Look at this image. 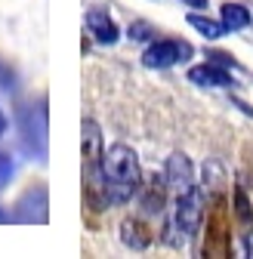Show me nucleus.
<instances>
[{"instance_id": "423d86ee", "label": "nucleus", "mask_w": 253, "mask_h": 259, "mask_svg": "<svg viewBox=\"0 0 253 259\" xmlns=\"http://www.w3.org/2000/svg\"><path fill=\"white\" fill-rule=\"evenodd\" d=\"M188 80L192 83H198V87H232L235 80L229 77V71H223L219 65H213V62H207V65H195L192 71H188Z\"/></svg>"}, {"instance_id": "6e6552de", "label": "nucleus", "mask_w": 253, "mask_h": 259, "mask_svg": "<svg viewBox=\"0 0 253 259\" xmlns=\"http://www.w3.org/2000/svg\"><path fill=\"white\" fill-rule=\"evenodd\" d=\"M120 229H123V232H120V238H123V244H126V247L142 250V247H148V244H151V232L145 229L139 219H126Z\"/></svg>"}, {"instance_id": "39448f33", "label": "nucleus", "mask_w": 253, "mask_h": 259, "mask_svg": "<svg viewBox=\"0 0 253 259\" xmlns=\"http://www.w3.org/2000/svg\"><path fill=\"white\" fill-rule=\"evenodd\" d=\"M87 28H90L93 40H96V44H105V47L117 44V37H120L117 25H114V22H111V16H108V13H102V10H90V13H87Z\"/></svg>"}, {"instance_id": "9d476101", "label": "nucleus", "mask_w": 253, "mask_h": 259, "mask_svg": "<svg viewBox=\"0 0 253 259\" xmlns=\"http://www.w3.org/2000/svg\"><path fill=\"white\" fill-rule=\"evenodd\" d=\"M188 25H192V28H198L201 34H204V37H210V40L223 37L226 31H229L223 22H213V19H207V16H198V13H192V16H188Z\"/></svg>"}, {"instance_id": "4468645a", "label": "nucleus", "mask_w": 253, "mask_h": 259, "mask_svg": "<svg viewBox=\"0 0 253 259\" xmlns=\"http://www.w3.org/2000/svg\"><path fill=\"white\" fill-rule=\"evenodd\" d=\"M182 4H188V7H195V10H204V7H207V0H182Z\"/></svg>"}, {"instance_id": "7ed1b4c3", "label": "nucleus", "mask_w": 253, "mask_h": 259, "mask_svg": "<svg viewBox=\"0 0 253 259\" xmlns=\"http://www.w3.org/2000/svg\"><path fill=\"white\" fill-rule=\"evenodd\" d=\"M201 219H204V194H201V188L192 185V188L179 191V198H176V229L185 238H192L201 229Z\"/></svg>"}, {"instance_id": "20e7f679", "label": "nucleus", "mask_w": 253, "mask_h": 259, "mask_svg": "<svg viewBox=\"0 0 253 259\" xmlns=\"http://www.w3.org/2000/svg\"><path fill=\"white\" fill-rule=\"evenodd\" d=\"M164 179L170 188L176 191H185V188H192L195 185V170H192V160H188L182 151L170 154L167 157V167H164Z\"/></svg>"}, {"instance_id": "f257e3e1", "label": "nucleus", "mask_w": 253, "mask_h": 259, "mask_svg": "<svg viewBox=\"0 0 253 259\" xmlns=\"http://www.w3.org/2000/svg\"><path fill=\"white\" fill-rule=\"evenodd\" d=\"M87 182V201L93 210H108L117 204H126L142 185L139 157L130 145H111L102 151L99 170L83 176Z\"/></svg>"}, {"instance_id": "2eb2a0df", "label": "nucleus", "mask_w": 253, "mask_h": 259, "mask_svg": "<svg viewBox=\"0 0 253 259\" xmlns=\"http://www.w3.org/2000/svg\"><path fill=\"white\" fill-rule=\"evenodd\" d=\"M7 133V114H4V108H0V136Z\"/></svg>"}, {"instance_id": "f8f14e48", "label": "nucleus", "mask_w": 253, "mask_h": 259, "mask_svg": "<svg viewBox=\"0 0 253 259\" xmlns=\"http://www.w3.org/2000/svg\"><path fill=\"white\" fill-rule=\"evenodd\" d=\"M151 34H157V31H154L151 25H145V22H136V25L130 28V37H136V40H145V37H151Z\"/></svg>"}, {"instance_id": "ddd939ff", "label": "nucleus", "mask_w": 253, "mask_h": 259, "mask_svg": "<svg viewBox=\"0 0 253 259\" xmlns=\"http://www.w3.org/2000/svg\"><path fill=\"white\" fill-rule=\"evenodd\" d=\"M235 201H238V216L247 222V219H250V204H247V198H244V191L235 194Z\"/></svg>"}, {"instance_id": "f3484780", "label": "nucleus", "mask_w": 253, "mask_h": 259, "mask_svg": "<svg viewBox=\"0 0 253 259\" xmlns=\"http://www.w3.org/2000/svg\"><path fill=\"white\" fill-rule=\"evenodd\" d=\"M7 219H10V216H7V213H4V210H0V222H7Z\"/></svg>"}, {"instance_id": "dca6fc26", "label": "nucleus", "mask_w": 253, "mask_h": 259, "mask_svg": "<svg viewBox=\"0 0 253 259\" xmlns=\"http://www.w3.org/2000/svg\"><path fill=\"white\" fill-rule=\"evenodd\" d=\"M247 256H253V232L247 235Z\"/></svg>"}, {"instance_id": "1a4fd4ad", "label": "nucleus", "mask_w": 253, "mask_h": 259, "mask_svg": "<svg viewBox=\"0 0 253 259\" xmlns=\"http://www.w3.org/2000/svg\"><path fill=\"white\" fill-rule=\"evenodd\" d=\"M219 22H223L229 31H241L250 25V10L241 7V4H223V10H219Z\"/></svg>"}, {"instance_id": "f03ea898", "label": "nucleus", "mask_w": 253, "mask_h": 259, "mask_svg": "<svg viewBox=\"0 0 253 259\" xmlns=\"http://www.w3.org/2000/svg\"><path fill=\"white\" fill-rule=\"evenodd\" d=\"M192 44L176 40V37H161V40H151L148 50L142 53V65L145 68H173V65L192 59Z\"/></svg>"}, {"instance_id": "0eeeda50", "label": "nucleus", "mask_w": 253, "mask_h": 259, "mask_svg": "<svg viewBox=\"0 0 253 259\" xmlns=\"http://www.w3.org/2000/svg\"><path fill=\"white\" fill-rule=\"evenodd\" d=\"M164 191H167V179H148V185L142 188V198H139V204H142V210L145 213H161L164 210Z\"/></svg>"}, {"instance_id": "9b49d317", "label": "nucleus", "mask_w": 253, "mask_h": 259, "mask_svg": "<svg viewBox=\"0 0 253 259\" xmlns=\"http://www.w3.org/2000/svg\"><path fill=\"white\" fill-rule=\"evenodd\" d=\"M10 179H13V160L7 154H0V188H7Z\"/></svg>"}]
</instances>
